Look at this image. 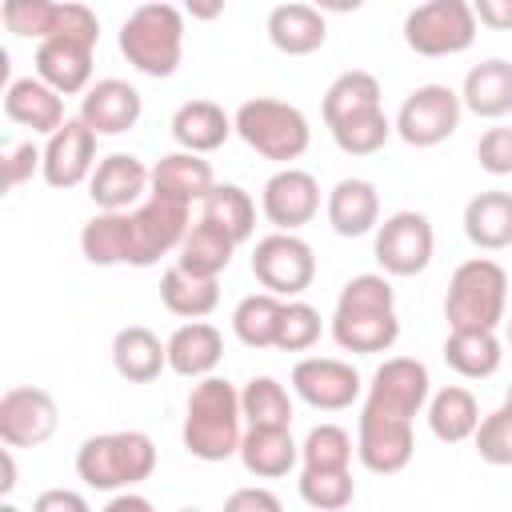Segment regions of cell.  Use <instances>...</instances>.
Segmentation results:
<instances>
[{"mask_svg":"<svg viewBox=\"0 0 512 512\" xmlns=\"http://www.w3.org/2000/svg\"><path fill=\"white\" fill-rule=\"evenodd\" d=\"M504 340H508V348H512V320H508V328H504Z\"/></svg>","mask_w":512,"mask_h":512,"instance_id":"obj_53","label":"cell"},{"mask_svg":"<svg viewBox=\"0 0 512 512\" xmlns=\"http://www.w3.org/2000/svg\"><path fill=\"white\" fill-rule=\"evenodd\" d=\"M260 212L272 228L280 232H300L304 224L316 220L320 212V184L312 172L304 168H292L284 164L280 172H272L264 180V192H260Z\"/></svg>","mask_w":512,"mask_h":512,"instance_id":"obj_16","label":"cell"},{"mask_svg":"<svg viewBox=\"0 0 512 512\" xmlns=\"http://www.w3.org/2000/svg\"><path fill=\"white\" fill-rule=\"evenodd\" d=\"M228 512H280V496L268 492V488H236L228 500H224Z\"/></svg>","mask_w":512,"mask_h":512,"instance_id":"obj_46","label":"cell"},{"mask_svg":"<svg viewBox=\"0 0 512 512\" xmlns=\"http://www.w3.org/2000/svg\"><path fill=\"white\" fill-rule=\"evenodd\" d=\"M216 184V172L212 164L200 156V152H168L152 164V192L148 196H164V200H176V204H200Z\"/></svg>","mask_w":512,"mask_h":512,"instance_id":"obj_23","label":"cell"},{"mask_svg":"<svg viewBox=\"0 0 512 512\" xmlns=\"http://www.w3.org/2000/svg\"><path fill=\"white\" fill-rule=\"evenodd\" d=\"M232 132L236 124L216 100H188L172 112V140L188 152H216Z\"/></svg>","mask_w":512,"mask_h":512,"instance_id":"obj_29","label":"cell"},{"mask_svg":"<svg viewBox=\"0 0 512 512\" xmlns=\"http://www.w3.org/2000/svg\"><path fill=\"white\" fill-rule=\"evenodd\" d=\"M44 164V148H36L32 140H20L4 152V188H20L24 180H32V172Z\"/></svg>","mask_w":512,"mask_h":512,"instance_id":"obj_45","label":"cell"},{"mask_svg":"<svg viewBox=\"0 0 512 512\" xmlns=\"http://www.w3.org/2000/svg\"><path fill=\"white\" fill-rule=\"evenodd\" d=\"M168 368L184 380H200V376H212L220 356H224V336L216 324L208 320H188L180 324L168 340Z\"/></svg>","mask_w":512,"mask_h":512,"instance_id":"obj_26","label":"cell"},{"mask_svg":"<svg viewBox=\"0 0 512 512\" xmlns=\"http://www.w3.org/2000/svg\"><path fill=\"white\" fill-rule=\"evenodd\" d=\"M352 436L340 424H316L300 444V468H352Z\"/></svg>","mask_w":512,"mask_h":512,"instance_id":"obj_40","label":"cell"},{"mask_svg":"<svg viewBox=\"0 0 512 512\" xmlns=\"http://www.w3.org/2000/svg\"><path fill=\"white\" fill-rule=\"evenodd\" d=\"M144 100L128 80L104 76L96 84H88V92L80 96V120L96 132V136H124L140 124Z\"/></svg>","mask_w":512,"mask_h":512,"instance_id":"obj_19","label":"cell"},{"mask_svg":"<svg viewBox=\"0 0 512 512\" xmlns=\"http://www.w3.org/2000/svg\"><path fill=\"white\" fill-rule=\"evenodd\" d=\"M160 304H164L172 316L204 320V316L216 312V304H220V280L192 276V272H184L180 264H172V268L160 276Z\"/></svg>","mask_w":512,"mask_h":512,"instance_id":"obj_35","label":"cell"},{"mask_svg":"<svg viewBox=\"0 0 512 512\" xmlns=\"http://www.w3.org/2000/svg\"><path fill=\"white\" fill-rule=\"evenodd\" d=\"M232 124H236V136L252 152H260L264 160H276V164L300 160L308 152V144H312L308 116L288 100L252 96L232 112Z\"/></svg>","mask_w":512,"mask_h":512,"instance_id":"obj_7","label":"cell"},{"mask_svg":"<svg viewBox=\"0 0 512 512\" xmlns=\"http://www.w3.org/2000/svg\"><path fill=\"white\" fill-rule=\"evenodd\" d=\"M504 344L496 328H448L444 340V364L464 380H484L500 368Z\"/></svg>","mask_w":512,"mask_h":512,"instance_id":"obj_30","label":"cell"},{"mask_svg":"<svg viewBox=\"0 0 512 512\" xmlns=\"http://www.w3.org/2000/svg\"><path fill=\"white\" fill-rule=\"evenodd\" d=\"M460 116H464L460 92H452L448 84H420L404 96L392 128L408 148H436L460 128Z\"/></svg>","mask_w":512,"mask_h":512,"instance_id":"obj_10","label":"cell"},{"mask_svg":"<svg viewBox=\"0 0 512 512\" xmlns=\"http://www.w3.org/2000/svg\"><path fill=\"white\" fill-rule=\"evenodd\" d=\"M432 252H436V232L424 212L400 208L384 224H376L372 256L384 276H420L432 264Z\"/></svg>","mask_w":512,"mask_h":512,"instance_id":"obj_12","label":"cell"},{"mask_svg":"<svg viewBox=\"0 0 512 512\" xmlns=\"http://www.w3.org/2000/svg\"><path fill=\"white\" fill-rule=\"evenodd\" d=\"M240 408L244 424H284L292 428V396L276 376H252L240 388Z\"/></svg>","mask_w":512,"mask_h":512,"instance_id":"obj_39","label":"cell"},{"mask_svg":"<svg viewBox=\"0 0 512 512\" xmlns=\"http://www.w3.org/2000/svg\"><path fill=\"white\" fill-rule=\"evenodd\" d=\"M324 212H328V224H332L336 236H344V240L368 236V232H376V224H380V192H376L372 180L348 176V180H340V184L328 192Z\"/></svg>","mask_w":512,"mask_h":512,"instance_id":"obj_25","label":"cell"},{"mask_svg":"<svg viewBox=\"0 0 512 512\" xmlns=\"http://www.w3.org/2000/svg\"><path fill=\"white\" fill-rule=\"evenodd\" d=\"M16 488V456H12V444L0 448V496L8 500Z\"/></svg>","mask_w":512,"mask_h":512,"instance_id":"obj_51","label":"cell"},{"mask_svg":"<svg viewBox=\"0 0 512 512\" xmlns=\"http://www.w3.org/2000/svg\"><path fill=\"white\" fill-rule=\"evenodd\" d=\"M152 192V168L132 152H108L88 176V196L104 212H128Z\"/></svg>","mask_w":512,"mask_h":512,"instance_id":"obj_18","label":"cell"},{"mask_svg":"<svg viewBox=\"0 0 512 512\" xmlns=\"http://www.w3.org/2000/svg\"><path fill=\"white\" fill-rule=\"evenodd\" d=\"M432 396V376L416 356L384 360L368 388L356 424V460L376 476H396L408 468L416 452L412 420L424 412Z\"/></svg>","mask_w":512,"mask_h":512,"instance_id":"obj_1","label":"cell"},{"mask_svg":"<svg viewBox=\"0 0 512 512\" xmlns=\"http://www.w3.org/2000/svg\"><path fill=\"white\" fill-rule=\"evenodd\" d=\"M460 100L464 112L480 116V120H500L512 112V64L492 56L480 60L476 68H468L464 84H460Z\"/></svg>","mask_w":512,"mask_h":512,"instance_id":"obj_28","label":"cell"},{"mask_svg":"<svg viewBox=\"0 0 512 512\" xmlns=\"http://www.w3.org/2000/svg\"><path fill=\"white\" fill-rule=\"evenodd\" d=\"M252 276L264 292H276L284 300L304 296L316 280V256L308 248V240H300L296 232H268L256 240L252 248Z\"/></svg>","mask_w":512,"mask_h":512,"instance_id":"obj_11","label":"cell"},{"mask_svg":"<svg viewBox=\"0 0 512 512\" xmlns=\"http://www.w3.org/2000/svg\"><path fill=\"white\" fill-rule=\"evenodd\" d=\"M80 252L96 268L132 264V208L128 212H96L80 228Z\"/></svg>","mask_w":512,"mask_h":512,"instance_id":"obj_32","label":"cell"},{"mask_svg":"<svg viewBox=\"0 0 512 512\" xmlns=\"http://www.w3.org/2000/svg\"><path fill=\"white\" fill-rule=\"evenodd\" d=\"M4 116L20 128H32L40 136H52L68 116H64V96L40 80L36 72L32 76H16L8 88H4Z\"/></svg>","mask_w":512,"mask_h":512,"instance_id":"obj_22","label":"cell"},{"mask_svg":"<svg viewBox=\"0 0 512 512\" xmlns=\"http://www.w3.org/2000/svg\"><path fill=\"white\" fill-rule=\"evenodd\" d=\"M36 512H88V500L80 492H68V488H48L32 500Z\"/></svg>","mask_w":512,"mask_h":512,"instance_id":"obj_47","label":"cell"},{"mask_svg":"<svg viewBox=\"0 0 512 512\" xmlns=\"http://www.w3.org/2000/svg\"><path fill=\"white\" fill-rule=\"evenodd\" d=\"M156 472V444L148 432H100L76 448V476L96 492L136 488Z\"/></svg>","mask_w":512,"mask_h":512,"instance_id":"obj_6","label":"cell"},{"mask_svg":"<svg viewBox=\"0 0 512 512\" xmlns=\"http://www.w3.org/2000/svg\"><path fill=\"white\" fill-rule=\"evenodd\" d=\"M296 488H300V500L316 512H340L356 496L352 468H300Z\"/></svg>","mask_w":512,"mask_h":512,"instance_id":"obj_38","label":"cell"},{"mask_svg":"<svg viewBox=\"0 0 512 512\" xmlns=\"http://www.w3.org/2000/svg\"><path fill=\"white\" fill-rule=\"evenodd\" d=\"M56 424H60V408H56L52 392H44L36 384H20L0 396V440L4 444L40 448L44 440H52Z\"/></svg>","mask_w":512,"mask_h":512,"instance_id":"obj_15","label":"cell"},{"mask_svg":"<svg viewBox=\"0 0 512 512\" xmlns=\"http://www.w3.org/2000/svg\"><path fill=\"white\" fill-rule=\"evenodd\" d=\"M92 52L96 44L76 40V36H48L36 44V76L48 80L60 96H84L92 84Z\"/></svg>","mask_w":512,"mask_h":512,"instance_id":"obj_20","label":"cell"},{"mask_svg":"<svg viewBox=\"0 0 512 512\" xmlns=\"http://www.w3.org/2000/svg\"><path fill=\"white\" fill-rule=\"evenodd\" d=\"M284 316V296L276 292H252L232 308V332L244 348H276V328Z\"/></svg>","mask_w":512,"mask_h":512,"instance_id":"obj_36","label":"cell"},{"mask_svg":"<svg viewBox=\"0 0 512 512\" xmlns=\"http://www.w3.org/2000/svg\"><path fill=\"white\" fill-rule=\"evenodd\" d=\"M240 424H244L240 392L224 376H200L188 392L184 428H180V440H184L188 456H196L204 464H220V460L236 456L240 436H244Z\"/></svg>","mask_w":512,"mask_h":512,"instance_id":"obj_4","label":"cell"},{"mask_svg":"<svg viewBox=\"0 0 512 512\" xmlns=\"http://www.w3.org/2000/svg\"><path fill=\"white\" fill-rule=\"evenodd\" d=\"M476 160L488 176H512V128L504 124L488 128L476 144Z\"/></svg>","mask_w":512,"mask_h":512,"instance_id":"obj_44","label":"cell"},{"mask_svg":"<svg viewBox=\"0 0 512 512\" xmlns=\"http://www.w3.org/2000/svg\"><path fill=\"white\" fill-rule=\"evenodd\" d=\"M120 52L136 72L152 80L176 76L184 60V8L164 0H144L132 8V16L120 24Z\"/></svg>","mask_w":512,"mask_h":512,"instance_id":"obj_5","label":"cell"},{"mask_svg":"<svg viewBox=\"0 0 512 512\" xmlns=\"http://www.w3.org/2000/svg\"><path fill=\"white\" fill-rule=\"evenodd\" d=\"M424 416H428V432L440 444H460V440H472V432L480 424V404H476V396L468 388L448 384V388L428 396Z\"/></svg>","mask_w":512,"mask_h":512,"instance_id":"obj_34","label":"cell"},{"mask_svg":"<svg viewBox=\"0 0 512 512\" xmlns=\"http://www.w3.org/2000/svg\"><path fill=\"white\" fill-rule=\"evenodd\" d=\"M292 392L316 412H344L360 400L364 376L336 356H304L292 364Z\"/></svg>","mask_w":512,"mask_h":512,"instance_id":"obj_14","label":"cell"},{"mask_svg":"<svg viewBox=\"0 0 512 512\" xmlns=\"http://www.w3.org/2000/svg\"><path fill=\"white\" fill-rule=\"evenodd\" d=\"M504 404H508V408H512V384H508V392H504Z\"/></svg>","mask_w":512,"mask_h":512,"instance_id":"obj_54","label":"cell"},{"mask_svg":"<svg viewBox=\"0 0 512 512\" xmlns=\"http://www.w3.org/2000/svg\"><path fill=\"white\" fill-rule=\"evenodd\" d=\"M192 228V204L148 196L132 208V268H152L160 256L176 252Z\"/></svg>","mask_w":512,"mask_h":512,"instance_id":"obj_13","label":"cell"},{"mask_svg":"<svg viewBox=\"0 0 512 512\" xmlns=\"http://www.w3.org/2000/svg\"><path fill=\"white\" fill-rule=\"evenodd\" d=\"M312 4H316L320 12H340V16H344V12H360V8H364V0H312Z\"/></svg>","mask_w":512,"mask_h":512,"instance_id":"obj_52","label":"cell"},{"mask_svg":"<svg viewBox=\"0 0 512 512\" xmlns=\"http://www.w3.org/2000/svg\"><path fill=\"white\" fill-rule=\"evenodd\" d=\"M240 244L224 232V228H216L212 220H196L188 232H184V240H180V248H176V264L184 268V272H192V276H208V280H220V272L232 264V252H236Z\"/></svg>","mask_w":512,"mask_h":512,"instance_id":"obj_33","label":"cell"},{"mask_svg":"<svg viewBox=\"0 0 512 512\" xmlns=\"http://www.w3.org/2000/svg\"><path fill=\"white\" fill-rule=\"evenodd\" d=\"M264 32L284 56H312L328 40V20L316 4H276L264 20Z\"/></svg>","mask_w":512,"mask_h":512,"instance_id":"obj_24","label":"cell"},{"mask_svg":"<svg viewBox=\"0 0 512 512\" xmlns=\"http://www.w3.org/2000/svg\"><path fill=\"white\" fill-rule=\"evenodd\" d=\"M112 368L128 384H152L168 368V344L144 324H128L112 336Z\"/></svg>","mask_w":512,"mask_h":512,"instance_id":"obj_27","label":"cell"},{"mask_svg":"<svg viewBox=\"0 0 512 512\" xmlns=\"http://www.w3.org/2000/svg\"><path fill=\"white\" fill-rule=\"evenodd\" d=\"M224 4L228 0H180V8H184V16H192V20H216V16H224Z\"/></svg>","mask_w":512,"mask_h":512,"instance_id":"obj_50","label":"cell"},{"mask_svg":"<svg viewBox=\"0 0 512 512\" xmlns=\"http://www.w3.org/2000/svg\"><path fill=\"white\" fill-rule=\"evenodd\" d=\"M504 304H508V272L488 256H472L448 280L444 320L448 328H496L504 320Z\"/></svg>","mask_w":512,"mask_h":512,"instance_id":"obj_8","label":"cell"},{"mask_svg":"<svg viewBox=\"0 0 512 512\" xmlns=\"http://www.w3.org/2000/svg\"><path fill=\"white\" fill-rule=\"evenodd\" d=\"M320 112H324V124L332 132V144L344 156H372L396 132L392 120L380 108V80L364 68L340 72L328 84Z\"/></svg>","mask_w":512,"mask_h":512,"instance_id":"obj_3","label":"cell"},{"mask_svg":"<svg viewBox=\"0 0 512 512\" xmlns=\"http://www.w3.org/2000/svg\"><path fill=\"white\" fill-rule=\"evenodd\" d=\"M472 444H476V456L492 468H512V408L500 404L496 412L480 416L476 432H472Z\"/></svg>","mask_w":512,"mask_h":512,"instance_id":"obj_43","label":"cell"},{"mask_svg":"<svg viewBox=\"0 0 512 512\" xmlns=\"http://www.w3.org/2000/svg\"><path fill=\"white\" fill-rule=\"evenodd\" d=\"M472 12L492 32H512V0H472Z\"/></svg>","mask_w":512,"mask_h":512,"instance_id":"obj_48","label":"cell"},{"mask_svg":"<svg viewBox=\"0 0 512 512\" xmlns=\"http://www.w3.org/2000/svg\"><path fill=\"white\" fill-rule=\"evenodd\" d=\"M96 160H100L96 156V132L80 116H68L44 144L40 176L48 188H76L92 176Z\"/></svg>","mask_w":512,"mask_h":512,"instance_id":"obj_17","label":"cell"},{"mask_svg":"<svg viewBox=\"0 0 512 512\" xmlns=\"http://www.w3.org/2000/svg\"><path fill=\"white\" fill-rule=\"evenodd\" d=\"M332 340L344 352L376 356L388 352L400 340V316H396V292L384 272H360L352 276L332 308Z\"/></svg>","mask_w":512,"mask_h":512,"instance_id":"obj_2","label":"cell"},{"mask_svg":"<svg viewBox=\"0 0 512 512\" xmlns=\"http://www.w3.org/2000/svg\"><path fill=\"white\" fill-rule=\"evenodd\" d=\"M320 332H324V320L308 300H300V296L284 300V316H280V328H276V348L280 352H308L320 340Z\"/></svg>","mask_w":512,"mask_h":512,"instance_id":"obj_42","label":"cell"},{"mask_svg":"<svg viewBox=\"0 0 512 512\" xmlns=\"http://www.w3.org/2000/svg\"><path fill=\"white\" fill-rule=\"evenodd\" d=\"M476 12L472 0H424L404 16V44L416 56L440 60V56H460L476 40Z\"/></svg>","mask_w":512,"mask_h":512,"instance_id":"obj_9","label":"cell"},{"mask_svg":"<svg viewBox=\"0 0 512 512\" xmlns=\"http://www.w3.org/2000/svg\"><path fill=\"white\" fill-rule=\"evenodd\" d=\"M240 464L256 480H280L300 464V444L284 424H248L240 436Z\"/></svg>","mask_w":512,"mask_h":512,"instance_id":"obj_21","label":"cell"},{"mask_svg":"<svg viewBox=\"0 0 512 512\" xmlns=\"http://www.w3.org/2000/svg\"><path fill=\"white\" fill-rule=\"evenodd\" d=\"M464 236L484 252L512 248V192H476L464 204Z\"/></svg>","mask_w":512,"mask_h":512,"instance_id":"obj_31","label":"cell"},{"mask_svg":"<svg viewBox=\"0 0 512 512\" xmlns=\"http://www.w3.org/2000/svg\"><path fill=\"white\" fill-rule=\"evenodd\" d=\"M104 508H108V512H152V500L140 496V492H132V488H120V492L108 496Z\"/></svg>","mask_w":512,"mask_h":512,"instance_id":"obj_49","label":"cell"},{"mask_svg":"<svg viewBox=\"0 0 512 512\" xmlns=\"http://www.w3.org/2000/svg\"><path fill=\"white\" fill-rule=\"evenodd\" d=\"M60 4L64 0H4V28L20 40H44L52 36L56 28V16H60Z\"/></svg>","mask_w":512,"mask_h":512,"instance_id":"obj_41","label":"cell"},{"mask_svg":"<svg viewBox=\"0 0 512 512\" xmlns=\"http://www.w3.org/2000/svg\"><path fill=\"white\" fill-rule=\"evenodd\" d=\"M200 216L224 228L236 244L252 240L256 232V204L240 184H212V192L200 200Z\"/></svg>","mask_w":512,"mask_h":512,"instance_id":"obj_37","label":"cell"}]
</instances>
